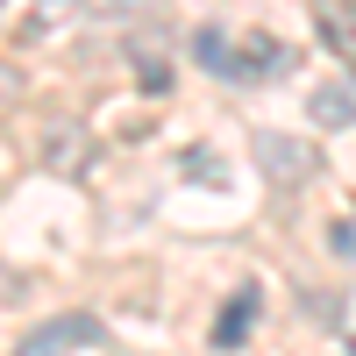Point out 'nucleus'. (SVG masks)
Instances as JSON below:
<instances>
[{"mask_svg": "<svg viewBox=\"0 0 356 356\" xmlns=\"http://www.w3.org/2000/svg\"><path fill=\"white\" fill-rule=\"evenodd\" d=\"M250 150H257L264 178H271L278 193H300L307 178L321 171V150H314L307 136H278V129H257V143H250Z\"/></svg>", "mask_w": 356, "mask_h": 356, "instance_id": "nucleus-1", "label": "nucleus"}, {"mask_svg": "<svg viewBox=\"0 0 356 356\" xmlns=\"http://www.w3.org/2000/svg\"><path fill=\"white\" fill-rule=\"evenodd\" d=\"M100 342H107V328L93 314H57V321H43L36 335H22L15 356H79V349H100Z\"/></svg>", "mask_w": 356, "mask_h": 356, "instance_id": "nucleus-2", "label": "nucleus"}, {"mask_svg": "<svg viewBox=\"0 0 356 356\" xmlns=\"http://www.w3.org/2000/svg\"><path fill=\"white\" fill-rule=\"evenodd\" d=\"M86 157H93V143H86V129L72 122H50L43 129V171H65V178H86Z\"/></svg>", "mask_w": 356, "mask_h": 356, "instance_id": "nucleus-3", "label": "nucleus"}, {"mask_svg": "<svg viewBox=\"0 0 356 356\" xmlns=\"http://www.w3.org/2000/svg\"><path fill=\"white\" fill-rule=\"evenodd\" d=\"M314 29H321V43L356 72V0H314Z\"/></svg>", "mask_w": 356, "mask_h": 356, "instance_id": "nucleus-4", "label": "nucleus"}, {"mask_svg": "<svg viewBox=\"0 0 356 356\" xmlns=\"http://www.w3.org/2000/svg\"><path fill=\"white\" fill-rule=\"evenodd\" d=\"M257 307H264V292H257V285H235V300L221 307V321H214V335H207V342H214V349H243L250 328H257Z\"/></svg>", "mask_w": 356, "mask_h": 356, "instance_id": "nucleus-5", "label": "nucleus"}, {"mask_svg": "<svg viewBox=\"0 0 356 356\" xmlns=\"http://www.w3.org/2000/svg\"><path fill=\"white\" fill-rule=\"evenodd\" d=\"M193 65H200V72H214V79H243V50L228 43V29H221V22H207V29H193Z\"/></svg>", "mask_w": 356, "mask_h": 356, "instance_id": "nucleus-6", "label": "nucleus"}, {"mask_svg": "<svg viewBox=\"0 0 356 356\" xmlns=\"http://www.w3.org/2000/svg\"><path fill=\"white\" fill-rule=\"evenodd\" d=\"M314 122L321 129H356V72L349 79H328V86H314Z\"/></svg>", "mask_w": 356, "mask_h": 356, "instance_id": "nucleus-7", "label": "nucleus"}, {"mask_svg": "<svg viewBox=\"0 0 356 356\" xmlns=\"http://www.w3.org/2000/svg\"><path fill=\"white\" fill-rule=\"evenodd\" d=\"M292 65H300V50L278 43V36H250L243 43V79H292Z\"/></svg>", "mask_w": 356, "mask_h": 356, "instance_id": "nucleus-8", "label": "nucleus"}, {"mask_svg": "<svg viewBox=\"0 0 356 356\" xmlns=\"http://www.w3.org/2000/svg\"><path fill=\"white\" fill-rule=\"evenodd\" d=\"M79 8H86V15H100V22H143L157 0H79Z\"/></svg>", "mask_w": 356, "mask_h": 356, "instance_id": "nucleus-9", "label": "nucleus"}, {"mask_svg": "<svg viewBox=\"0 0 356 356\" xmlns=\"http://www.w3.org/2000/svg\"><path fill=\"white\" fill-rule=\"evenodd\" d=\"M328 250H335L342 264H356V207H342V214L328 221Z\"/></svg>", "mask_w": 356, "mask_h": 356, "instance_id": "nucleus-10", "label": "nucleus"}, {"mask_svg": "<svg viewBox=\"0 0 356 356\" xmlns=\"http://www.w3.org/2000/svg\"><path fill=\"white\" fill-rule=\"evenodd\" d=\"M136 79H143V86H150V93H164V86H171V72H164V57H157L150 43H143V50H136Z\"/></svg>", "mask_w": 356, "mask_h": 356, "instance_id": "nucleus-11", "label": "nucleus"}, {"mask_svg": "<svg viewBox=\"0 0 356 356\" xmlns=\"http://www.w3.org/2000/svg\"><path fill=\"white\" fill-rule=\"evenodd\" d=\"M72 8H79V0H36V15H43V22H50V15H72Z\"/></svg>", "mask_w": 356, "mask_h": 356, "instance_id": "nucleus-12", "label": "nucleus"}, {"mask_svg": "<svg viewBox=\"0 0 356 356\" xmlns=\"http://www.w3.org/2000/svg\"><path fill=\"white\" fill-rule=\"evenodd\" d=\"M349 356H356V349H349Z\"/></svg>", "mask_w": 356, "mask_h": 356, "instance_id": "nucleus-13", "label": "nucleus"}]
</instances>
